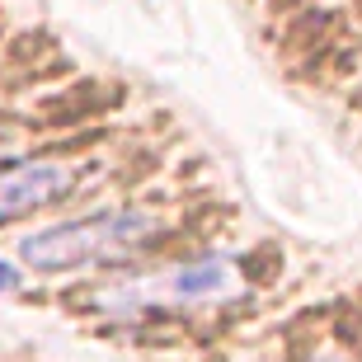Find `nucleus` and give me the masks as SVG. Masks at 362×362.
I'll return each mask as SVG.
<instances>
[{"label":"nucleus","instance_id":"1","mask_svg":"<svg viewBox=\"0 0 362 362\" xmlns=\"http://www.w3.org/2000/svg\"><path fill=\"white\" fill-rule=\"evenodd\" d=\"M245 287L240 259H179L165 264L160 273H132V278H108L99 282L85 306L104 320H141V315H184V310L216 306Z\"/></svg>","mask_w":362,"mask_h":362},{"label":"nucleus","instance_id":"2","mask_svg":"<svg viewBox=\"0 0 362 362\" xmlns=\"http://www.w3.org/2000/svg\"><path fill=\"white\" fill-rule=\"evenodd\" d=\"M160 230H165L160 212H151L141 202H122V207H108V212L24 235L19 240V259L38 273L104 269V264H127V259L151 255Z\"/></svg>","mask_w":362,"mask_h":362},{"label":"nucleus","instance_id":"3","mask_svg":"<svg viewBox=\"0 0 362 362\" xmlns=\"http://www.w3.org/2000/svg\"><path fill=\"white\" fill-rule=\"evenodd\" d=\"M85 170H90L85 160H66V156H38V160H19V165L0 160V226L66 202L81 188Z\"/></svg>","mask_w":362,"mask_h":362},{"label":"nucleus","instance_id":"4","mask_svg":"<svg viewBox=\"0 0 362 362\" xmlns=\"http://www.w3.org/2000/svg\"><path fill=\"white\" fill-rule=\"evenodd\" d=\"M19 141H24V132H19L14 122H0V160H5V156H14V151H19Z\"/></svg>","mask_w":362,"mask_h":362}]
</instances>
